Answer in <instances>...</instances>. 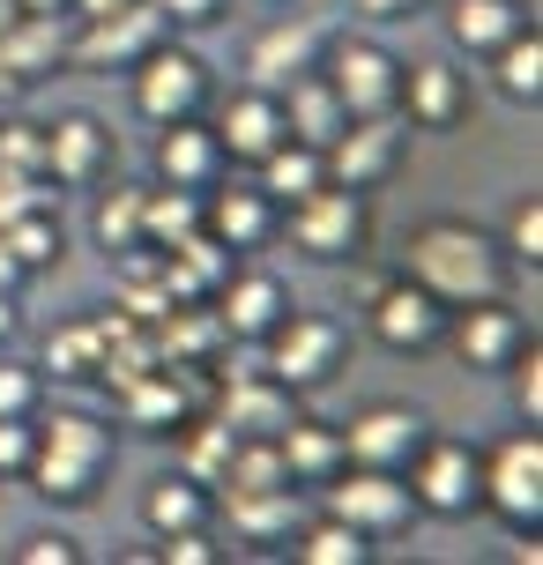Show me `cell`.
<instances>
[{"label": "cell", "mask_w": 543, "mask_h": 565, "mask_svg": "<svg viewBox=\"0 0 543 565\" xmlns=\"http://www.w3.org/2000/svg\"><path fill=\"white\" fill-rule=\"evenodd\" d=\"M507 246L477 231L469 216H432L402 238V276L425 282L439 306H477V298H507Z\"/></svg>", "instance_id": "6da1fadb"}, {"label": "cell", "mask_w": 543, "mask_h": 565, "mask_svg": "<svg viewBox=\"0 0 543 565\" xmlns=\"http://www.w3.org/2000/svg\"><path fill=\"white\" fill-rule=\"evenodd\" d=\"M105 469H113V424L83 417V409H53L45 424H30V469L23 477L45 499L83 507V499H97Z\"/></svg>", "instance_id": "7a4b0ae2"}, {"label": "cell", "mask_w": 543, "mask_h": 565, "mask_svg": "<svg viewBox=\"0 0 543 565\" xmlns=\"http://www.w3.org/2000/svg\"><path fill=\"white\" fill-rule=\"evenodd\" d=\"M343 350H350V328L336 312H298L290 306L284 320L260 335V372L284 380L290 395H306V387H328V380H336Z\"/></svg>", "instance_id": "3957f363"}, {"label": "cell", "mask_w": 543, "mask_h": 565, "mask_svg": "<svg viewBox=\"0 0 543 565\" xmlns=\"http://www.w3.org/2000/svg\"><path fill=\"white\" fill-rule=\"evenodd\" d=\"M409 499L417 513H439V521H469V513H485V454L461 447V439H425V447L409 454Z\"/></svg>", "instance_id": "277c9868"}, {"label": "cell", "mask_w": 543, "mask_h": 565, "mask_svg": "<svg viewBox=\"0 0 543 565\" xmlns=\"http://www.w3.org/2000/svg\"><path fill=\"white\" fill-rule=\"evenodd\" d=\"M276 216L290 224V246L313 254V260H358L365 254V231H372L365 194H358V186H336V179H320L313 194H298L290 209H276Z\"/></svg>", "instance_id": "5b68a950"}, {"label": "cell", "mask_w": 543, "mask_h": 565, "mask_svg": "<svg viewBox=\"0 0 543 565\" xmlns=\"http://www.w3.org/2000/svg\"><path fill=\"white\" fill-rule=\"evenodd\" d=\"M157 38H172L164 8H157V0H127L113 15H83V30L67 38L60 67H75V75H113V67H135Z\"/></svg>", "instance_id": "8992f818"}, {"label": "cell", "mask_w": 543, "mask_h": 565, "mask_svg": "<svg viewBox=\"0 0 543 565\" xmlns=\"http://www.w3.org/2000/svg\"><path fill=\"white\" fill-rule=\"evenodd\" d=\"M320 75H328V89L343 97L350 119H380V113H395V97H402V60L387 53V45H372V38H336V45H320Z\"/></svg>", "instance_id": "52a82bcc"}, {"label": "cell", "mask_w": 543, "mask_h": 565, "mask_svg": "<svg viewBox=\"0 0 543 565\" xmlns=\"http://www.w3.org/2000/svg\"><path fill=\"white\" fill-rule=\"evenodd\" d=\"M320 499H328V513H343L350 529H365V536H395V529L417 521V499H409L402 469H358V461H343L336 477L320 483Z\"/></svg>", "instance_id": "ba28073f"}, {"label": "cell", "mask_w": 543, "mask_h": 565, "mask_svg": "<svg viewBox=\"0 0 543 565\" xmlns=\"http://www.w3.org/2000/svg\"><path fill=\"white\" fill-rule=\"evenodd\" d=\"M485 507L507 529H543V431H514L485 454Z\"/></svg>", "instance_id": "9c48e42d"}, {"label": "cell", "mask_w": 543, "mask_h": 565, "mask_svg": "<svg viewBox=\"0 0 543 565\" xmlns=\"http://www.w3.org/2000/svg\"><path fill=\"white\" fill-rule=\"evenodd\" d=\"M209 105V67H201L187 45L172 38H157L142 60H135V113L149 127H164V119H194Z\"/></svg>", "instance_id": "30bf717a"}, {"label": "cell", "mask_w": 543, "mask_h": 565, "mask_svg": "<svg viewBox=\"0 0 543 565\" xmlns=\"http://www.w3.org/2000/svg\"><path fill=\"white\" fill-rule=\"evenodd\" d=\"M336 431H343V461H358V469H409V454L432 439L425 409H409V402H372Z\"/></svg>", "instance_id": "8fae6325"}, {"label": "cell", "mask_w": 543, "mask_h": 565, "mask_svg": "<svg viewBox=\"0 0 543 565\" xmlns=\"http://www.w3.org/2000/svg\"><path fill=\"white\" fill-rule=\"evenodd\" d=\"M365 320H372V335L387 342V350H432V342H439V328H447V306L432 298L425 282H409L395 268V276L365 298Z\"/></svg>", "instance_id": "7c38bea8"}, {"label": "cell", "mask_w": 543, "mask_h": 565, "mask_svg": "<svg viewBox=\"0 0 543 565\" xmlns=\"http://www.w3.org/2000/svg\"><path fill=\"white\" fill-rule=\"evenodd\" d=\"M447 312H455V320H447L439 335L455 342V358L477 365V372H499L521 342H529V320H521L507 298H477V306H447Z\"/></svg>", "instance_id": "4fadbf2b"}, {"label": "cell", "mask_w": 543, "mask_h": 565, "mask_svg": "<svg viewBox=\"0 0 543 565\" xmlns=\"http://www.w3.org/2000/svg\"><path fill=\"white\" fill-rule=\"evenodd\" d=\"M113 157H119V141L105 119H89V113L45 119V179L53 186H97L113 171Z\"/></svg>", "instance_id": "5bb4252c"}, {"label": "cell", "mask_w": 543, "mask_h": 565, "mask_svg": "<svg viewBox=\"0 0 543 565\" xmlns=\"http://www.w3.org/2000/svg\"><path fill=\"white\" fill-rule=\"evenodd\" d=\"M395 149H402V119L395 113H380V119H343V135L320 149V164H328V179L336 186H380V171L395 164Z\"/></svg>", "instance_id": "9a60e30c"}, {"label": "cell", "mask_w": 543, "mask_h": 565, "mask_svg": "<svg viewBox=\"0 0 543 565\" xmlns=\"http://www.w3.org/2000/svg\"><path fill=\"white\" fill-rule=\"evenodd\" d=\"M209 306H216V320H224L231 342H260L290 312V290L268 276V268H231V276L209 290Z\"/></svg>", "instance_id": "2e32d148"}, {"label": "cell", "mask_w": 543, "mask_h": 565, "mask_svg": "<svg viewBox=\"0 0 543 565\" xmlns=\"http://www.w3.org/2000/svg\"><path fill=\"white\" fill-rule=\"evenodd\" d=\"M320 45H328V30H320L313 15H284V23H268L254 38V53H246V83H254V89H284L290 75L320 67Z\"/></svg>", "instance_id": "e0dca14e"}, {"label": "cell", "mask_w": 543, "mask_h": 565, "mask_svg": "<svg viewBox=\"0 0 543 565\" xmlns=\"http://www.w3.org/2000/svg\"><path fill=\"white\" fill-rule=\"evenodd\" d=\"M157 179H164V186H194V194L224 179V141H216V127L201 113L157 127Z\"/></svg>", "instance_id": "ac0fdd59"}, {"label": "cell", "mask_w": 543, "mask_h": 565, "mask_svg": "<svg viewBox=\"0 0 543 565\" xmlns=\"http://www.w3.org/2000/svg\"><path fill=\"white\" fill-rule=\"evenodd\" d=\"M201 231L216 246H231V254H254L276 231V201L260 186H201Z\"/></svg>", "instance_id": "d6986e66"}, {"label": "cell", "mask_w": 543, "mask_h": 565, "mask_svg": "<svg viewBox=\"0 0 543 565\" xmlns=\"http://www.w3.org/2000/svg\"><path fill=\"white\" fill-rule=\"evenodd\" d=\"M395 113H409V127H432V135L461 127V119H469V83H461V67H447V60H417V67H402Z\"/></svg>", "instance_id": "ffe728a7"}, {"label": "cell", "mask_w": 543, "mask_h": 565, "mask_svg": "<svg viewBox=\"0 0 543 565\" xmlns=\"http://www.w3.org/2000/svg\"><path fill=\"white\" fill-rule=\"evenodd\" d=\"M209 127H216V141H224V164H260V157L284 141V105H276V89L246 83Z\"/></svg>", "instance_id": "44dd1931"}, {"label": "cell", "mask_w": 543, "mask_h": 565, "mask_svg": "<svg viewBox=\"0 0 543 565\" xmlns=\"http://www.w3.org/2000/svg\"><path fill=\"white\" fill-rule=\"evenodd\" d=\"M216 417L238 431V439H276L290 417H298V395H290L284 380H268V372H238L224 395H216Z\"/></svg>", "instance_id": "7402d4cb"}, {"label": "cell", "mask_w": 543, "mask_h": 565, "mask_svg": "<svg viewBox=\"0 0 543 565\" xmlns=\"http://www.w3.org/2000/svg\"><path fill=\"white\" fill-rule=\"evenodd\" d=\"M60 53H67L60 15H15L0 30V89H30L45 75H60Z\"/></svg>", "instance_id": "603a6c76"}, {"label": "cell", "mask_w": 543, "mask_h": 565, "mask_svg": "<svg viewBox=\"0 0 543 565\" xmlns=\"http://www.w3.org/2000/svg\"><path fill=\"white\" fill-rule=\"evenodd\" d=\"M276 105H284V135L306 141V149H328V141L343 135V97L328 89V75L320 67H306V75H290L284 89H276Z\"/></svg>", "instance_id": "cb8c5ba5"}, {"label": "cell", "mask_w": 543, "mask_h": 565, "mask_svg": "<svg viewBox=\"0 0 543 565\" xmlns=\"http://www.w3.org/2000/svg\"><path fill=\"white\" fill-rule=\"evenodd\" d=\"M187 409H194V387L179 365H149L142 380L119 387V417L135 431H172V424H187Z\"/></svg>", "instance_id": "d4e9b609"}, {"label": "cell", "mask_w": 543, "mask_h": 565, "mask_svg": "<svg viewBox=\"0 0 543 565\" xmlns=\"http://www.w3.org/2000/svg\"><path fill=\"white\" fill-rule=\"evenodd\" d=\"M224 521L238 529L246 543H284L298 521H306V507H298V483H268V491H231L224 483Z\"/></svg>", "instance_id": "484cf974"}, {"label": "cell", "mask_w": 543, "mask_h": 565, "mask_svg": "<svg viewBox=\"0 0 543 565\" xmlns=\"http://www.w3.org/2000/svg\"><path fill=\"white\" fill-rule=\"evenodd\" d=\"M276 454H284V469H290V483L306 491V483H328L336 469H343V431L336 424H313V417H290L284 431H276Z\"/></svg>", "instance_id": "4316f807"}, {"label": "cell", "mask_w": 543, "mask_h": 565, "mask_svg": "<svg viewBox=\"0 0 543 565\" xmlns=\"http://www.w3.org/2000/svg\"><path fill=\"white\" fill-rule=\"evenodd\" d=\"M284 543H290V558H298V565H372V536H365V529H350L343 513H306Z\"/></svg>", "instance_id": "83f0119b"}, {"label": "cell", "mask_w": 543, "mask_h": 565, "mask_svg": "<svg viewBox=\"0 0 543 565\" xmlns=\"http://www.w3.org/2000/svg\"><path fill=\"white\" fill-rule=\"evenodd\" d=\"M209 513H216V491L194 483L187 469L179 477H157L142 491V529L149 536H172V529H209Z\"/></svg>", "instance_id": "f1b7e54d"}, {"label": "cell", "mask_w": 543, "mask_h": 565, "mask_svg": "<svg viewBox=\"0 0 543 565\" xmlns=\"http://www.w3.org/2000/svg\"><path fill=\"white\" fill-rule=\"evenodd\" d=\"M260 179H254V186H260V194H268V201H276V209H290V201H298V194H313V186H320V179H328V164H320V149H306V141H276V149H268V157H260Z\"/></svg>", "instance_id": "f546056e"}, {"label": "cell", "mask_w": 543, "mask_h": 565, "mask_svg": "<svg viewBox=\"0 0 543 565\" xmlns=\"http://www.w3.org/2000/svg\"><path fill=\"white\" fill-rule=\"evenodd\" d=\"M447 30H455L461 53H499V45L521 30V0H455Z\"/></svg>", "instance_id": "4dcf8cb0"}, {"label": "cell", "mask_w": 543, "mask_h": 565, "mask_svg": "<svg viewBox=\"0 0 543 565\" xmlns=\"http://www.w3.org/2000/svg\"><path fill=\"white\" fill-rule=\"evenodd\" d=\"M231 447H238V431H231V424L209 409V417H194L187 431H179V469H187L194 483H224Z\"/></svg>", "instance_id": "1f68e13d"}, {"label": "cell", "mask_w": 543, "mask_h": 565, "mask_svg": "<svg viewBox=\"0 0 543 565\" xmlns=\"http://www.w3.org/2000/svg\"><path fill=\"white\" fill-rule=\"evenodd\" d=\"M491 75H499V89L514 97V105H536L543 97V38H536V23H521L499 53H491Z\"/></svg>", "instance_id": "d6a6232c"}, {"label": "cell", "mask_w": 543, "mask_h": 565, "mask_svg": "<svg viewBox=\"0 0 543 565\" xmlns=\"http://www.w3.org/2000/svg\"><path fill=\"white\" fill-rule=\"evenodd\" d=\"M187 231H201L194 186H142V246H172Z\"/></svg>", "instance_id": "836d02e7"}, {"label": "cell", "mask_w": 543, "mask_h": 565, "mask_svg": "<svg viewBox=\"0 0 543 565\" xmlns=\"http://www.w3.org/2000/svg\"><path fill=\"white\" fill-rule=\"evenodd\" d=\"M97 358H105V328L97 320H67L45 342V372L53 380H97Z\"/></svg>", "instance_id": "e575fe53"}, {"label": "cell", "mask_w": 543, "mask_h": 565, "mask_svg": "<svg viewBox=\"0 0 543 565\" xmlns=\"http://www.w3.org/2000/svg\"><path fill=\"white\" fill-rule=\"evenodd\" d=\"M89 231H97V246H105V254L142 246V186H113V194H97V209H89Z\"/></svg>", "instance_id": "d590c367"}, {"label": "cell", "mask_w": 543, "mask_h": 565, "mask_svg": "<svg viewBox=\"0 0 543 565\" xmlns=\"http://www.w3.org/2000/svg\"><path fill=\"white\" fill-rule=\"evenodd\" d=\"M0 246L23 260V276H38V268L60 260V216L53 209H30V216H15V224H0Z\"/></svg>", "instance_id": "8d00e7d4"}, {"label": "cell", "mask_w": 543, "mask_h": 565, "mask_svg": "<svg viewBox=\"0 0 543 565\" xmlns=\"http://www.w3.org/2000/svg\"><path fill=\"white\" fill-rule=\"evenodd\" d=\"M507 395H514V409H521V424H543V342L529 335L514 350V358H507Z\"/></svg>", "instance_id": "74e56055"}, {"label": "cell", "mask_w": 543, "mask_h": 565, "mask_svg": "<svg viewBox=\"0 0 543 565\" xmlns=\"http://www.w3.org/2000/svg\"><path fill=\"white\" fill-rule=\"evenodd\" d=\"M0 171L45 179V119H0ZM53 186V179H45Z\"/></svg>", "instance_id": "f35d334b"}, {"label": "cell", "mask_w": 543, "mask_h": 565, "mask_svg": "<svg viewBox=\"0 0 543 565\" xmlns=\"http://www.w3.org/2000/svg\"><path fill=\"white\" fill-rule=\"evenodd\" d=\"M499 246H507V260H521V268L543 260V201L536 194H521L514 209H507V238H499Z\"/></svg>", "instance_id": "ab89813d"}, {"label": "cell", "mask_w": 543, "mask_h": 565, "mask_svg": "<svg viewBox=\"0 0 543 565\" xmlns=\"http://www.w3.org/2000/svg\"><path fill=\"white\" fill-rule=\"evenodd\" d=\"M45 395V372L38 365H0V417H30Z\"/></svg>", "instance_id": "60d3db41"}, {"label": "cell", "mask_w": 543, "mask_h": 565, "mask_svg": "<svg viewBox=\"0 0 543 565\" xmlns=\"http://www.w3.org/2000/svg\"><path fill=\"white\" fill-rule=\"evenodd\" d=\"M30 209H53L45 201V179H30V171H0V224H15Z\"/></svg>", "instance_id": "b9f144b4"}, {"label": "cell", "mask_w": 543, "mask_h": 565, "mask_svg": "<svg viewBox=\"0 0 543 565\" xmlns=\"http://www.w3.org/2000/svg\"><path fill=\"white\" fill-rule=\"evenodd\" d=\"M157 558L164 565H216V543H209V529H172V536H157Z\"/></svg>", "instance_id": "7bdbcfd3"}, {"label": "cell", "mask_w": 543, "mask_h": 565, "mask_svg": "<svg viewBox=\"0 0 543 565\" xmlns=\"http://www.w3.org/2000/svg\"><path fill=\"white\" fill-rule=\"evenodd\" d=\"M30 469V417H0V477Z\"/></svg>", "instance_id": "ee69618b"}, {"label": "cell", "mask_w": 543, "mask_h": 565, "mask_svg": "<svg viewBox=\"0 0 543 565\" xmlns=\"http://www.w3.org/2000/svg\"><path fill=\"white\" fill-rule=\"evenodd\" d=\"M15 565H83V551L67 536H30L23 551H15Z\"/></svg>", "instance_id": "f6af8a7d"}, {"label": "cell", "mask_w": 543, "mask_h": 565, "mask_svg": "<svg viewBox=\"0 0 543 565\" xmlns=\"http://www.w3.org/2000/svg\"><path fill=\"white\" fill-rule=\"evenodd\" d=\"M157 8H164V23H179V30H201V23L224 15V0H157Z\"/></svg>", "instance_id": "bcb514c9"}, {"label": "cell", "mask_w": 543, "mask_h": 565, "mask_svg": "<svg viewBox=\"0 0 543 565\" xmlns=\"http://www.w3.org/2000/svg\"><path fill=\"white\" fill-rule=\"evenodd\" d=\"M425 0H358V15L365 23H402V15H417Z\"/></svg>", "instance_id": "7dc6e473"}, {"label": "cell", "mask_w": 543, "mask_h": 565, "mask_svg": "<svg viewBox=\"0 0 543 565\" xmlns=\"http://www.w3.org/2000/svg\"><path fill=\"white\" fill-rule=\"evenodd\" d=\"M23 260H15V254H8V246H0V290H23Z\"/></svg>", "instance_id": "c3c4849f"}, {"label": "cell", "mask_w": 543, "mask_h": 565, "mask_svg": "<svg viewBox=\"0 0 543 565\" xmlns=\"http://www.w3.org/2000/svg\"><path fill=\"white\" fill-rule=\"evenodd\" d=\"M15 328H23V312H15V290H0V342L15 335Z\"/></svg>", "instance_id": "681fc988"}, {"label": "cell", "mask_w": 543, "mask_h": 565, "mask_svg": "<svg viewBox=\"0 0 543 565\" xmlns=\"http://www.w3.org/2000/svg\"><path fill=\"white\" fill-rule=\"evenodd\" d=\"M60 8H75V15H113V8H127V0H60Z\"/></svg>", "instance_id": "f907efd6"}, {"label": "cell", "mask_w": 543, "mask_h": 565, "mask_svg": "<svg viewBox=\"0 0 543 565\" xmlns=\"http://www.w3.org/2000/svg\"><path fill=\"white\" fill-rule=\"evenodd\" d=\"M15 8H30V15H60V0H15Z\"/></svg>", "instance_id": "816d5d0a"}, {"label": "cell", "mask_w": 543, "mask_h": 565, "mask_svg": "<svg viewBox=\"0 0 543 565\" xmlns=\"http://www.w3.org/2000/svg\"><path fill=\"white\" fill-rule=\"evenodd\" d=\"M15 15H30V8H15V0H0V30L15 23Z\"/></svg>", "instance_id": "f5cc1de1"}]
</instances>
